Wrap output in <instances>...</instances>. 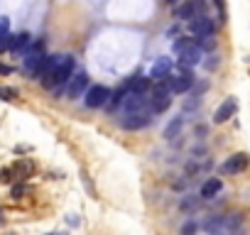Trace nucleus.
<instances>
[{
	"instance_id": "29",
	"label": "nucleus",
	"mask_w": 250,
	"mask_h": 235,
	"mask_svg": "<svg viewBox=\"0 0 250 235\" xmlns=\"http://www.w3.org/2000/svg\"><path fill=\"white\" fill-rule=\"evenodd\" d=\"M49 235H59V233H49Z\"/></svg>"
},
{
	"instance_id": "28",
	"label": "nucleus",
	"mask_w": 250,
	"mask_h": 235,
	"mask_svg": "<svg viewBox=\"0 0 250 235\" xmlns=\"http://www.w3.org/2000/svg\"><path fill=\"white\" fill-rule=\"evenodd\" d=\"M10 71H13L10 66H5V64H0V74H10Z\"/></svg>"
},
{
	"instance_id": "1",
	"label": "nucleus",
	"mask_w": 250,
	"mask_h": 235,
	"mask_svg": "<svg viewBox=\"0 0 250 235\" xmlns=\"http://www.w3.org/2000/svg\"><path fill=\"white\" fill-rule=\"evenodd\" d=\"M169 105H172V88H169V81L162 78L150 91V108L152 113H165Z\"/></svg>"
},
{
	"instance_id": "5",
	"label": "nucleus",
	"mask_w": 250,
	"mask_h": 235,
	"mask_svg": "<svg viewBox=\"0 0 250 235\" xmlns=\"http://www.w3.org/2000/svg\"><path fill=\"white\" fill-rule=\"evenodd\" d=\"M108 98H110V91L105 86H91L86 91L83 103H86V108H103L108 103Z\"/></svg>"
},
{
	"instance_id": "8",
	"label": "nucleus",
	"mask_w": 250,
	"mask_h": 235,
	"mask_svg": "<svg viewBox=\"0 0 250 235\" xmlns=\"http://www.w3.org/2000/svg\"><path fill=\"white\" fill-rule=\"evenodd\" d=\"M248 164H250V157L245 152H238V155H233L223 162V172L226 174H240V172L248 169Z\"/></svg>"
},
{
	"instance_id": "21",
	"label": "nucleus",
	"mask_w": 250,
	"mask_h": 235,
	"mask_svg": "<svg viewBox=\"0 0 250 235\" xmlns=\"http://www.w3.org/2000/svg\"><path fill=\"white\" fill-rule=\"evenodd\" d=\"M179 130H182V118H177V120H172V123L167 125V130H165V137H167V140H172L174 135H179Z\"/></svg>"
},
{
	"instance_id": "15",
	"label": "nucleus",
	"mask_w": 250,
	"mask_h": 235,
	"mask_svg": "<svg viewBox=\"0 0 250 235\" xmlns=\"http://www.w3.org/2000/svg\"><path fill=\"white\" fill-rule=\"evenodd\" d=\"M169 69H172V59H157L155 66H152V78L162 81V78H169Z\"/></svg>"
},
{
	"instance_id": "10",
	"label": "nucleus",
	"mask_w": 250,
	"mask_h": 235,
	"mask_svg": "<svg viewBox=\"0 0 250 235\" xmlns=\"http://www.w3.org/2000/svg\"><path fill=\"white\" fill-rule=\"evenodd\" d=\"M235 110H238V100H235V98H226V100L218 105L216 115H213V123H226L228 118H233Z\"/></svg>"
},
{
	"instance_id": "16",
	"label": "nucleus",
	"mask_w": 250,
	"mask_h": 235,
	"mask_svg": "<svg viewBox=\"0 0 250 235\" xmlns=\"http://www.w3.org/2000/svg\"><path fill=\"white\" fill-rule=\"evenodd\" d=\"M30 47H32V37H30L27 32L10 37V49H13V52H25V49H30Z\"/></svg>"
},
{
	"instance_id": "27",
	"label": "nucleus",
	"mask_w": 250,
	"mask_h": 235,
	"mask_svg": "<svg viewBox=\"0 0 250 235\" xmlns=\"http://www.w3.org/2000/svg\"><path fill=\"white\" fill-rule=\"evenodd\" d=\"M22 194H25V186H15V189H13V196H15V198H20Z\"/></svg>"
},
{
	"instance_id": "14",
	"label": "nucleus",
	"mask_w": 250,
	"mask_h": 235,
	"mask_svg": "<svg viewBox=\"0 0 250 235\" xmlns=\"http://www.w3.org/2000/svg\"><path fill=\"white\" fill-rule=\"evenodd\" d=\"M125 88H128L130 93H147V88H150V78H147V76H133V78H128Z\"/></svg>"
},
{
	"instance_id": "13",
	"label": "nucleus",
	"mask_w": 250,
	"mask_h": 235,
	"mask_svg": "<svg viewBox=\"0 0 250 235\" xmlns=\"http://www.w3.org/2000/svg\"><path fill=\"white\" fill-rule=\"evenodd\" d=\"M199 61H201V47H199V42H196L194 47H189V49H184V52L179 54V64H182V66H187V69H189V66H196Z\"/></svg>"
},
{
	"instance_id": "6",
	"label": "nucleus",
	"mask_w": 250,
	"mask_h": 235,
	"mask_svg": "<svg viewBox=\"0 0 250 235\" xmlns=\"http://www.w3.org/2000/svg\"><path fill=\"white\" fill-rule=\"evenodd\" d=\"M150 120H152V110H147V113H133V115H125L123 120H120V125H123L125 130H140V128L150 125Z\"/></svg>"
},
{
	"instance_id": "19",
	"label": "nucleus",
	"mask_w": 250,
	"mask_h": 235,
	"mask_svg": "<svg viewBox=\"0 0 250 235\" xmlns=\"http://www.w3.org/2000/svg\"><path fill=\"white\" fill-rule=\"evenodd\" d=\"M194 44H196V39H191V37H179V39L174 42V52L182 54L184 49H189V47H194Z\"/></svg>"
},
{
	"instance_id": "26",
	"label": "nucleus",
	"mask_w": 250,
	"mask_h": 235,
	"mask_svg": "<svg viewBox=\"0 0 250 235\" xmlns=\"http://www.w3.org/2000/svg\"><path fill=\"white\" fill-rule=\"evenodd\" d=\"M13 179V169H3L0 172V181H10Z\"/></svg>"
},
{
	"instance_id": "9",
	"label": "nucleus",
	"mask_w": 250,
	"mask_h": 235,
	"mask_svg": "<svg viewBox=\"0 0 250 235\" xmlns=\"http://www.w3.org/2000/svg\"><path fill=\"white\" fill-rule=\"evenodd\" d=\"M86 86H88V76L86 74H76V76H71V81L66 86V96L69 98H81Z\"/></svg>"
},
{
	"instance_id": "30",
	"label": "nucleus",
	"mask_w": 250,
	"mask_h": 235,
	"mask_svg": "<svg viewBox=\"0 0 250 235\" xmlns=\"http://www.w3.org/2000/svg\"><path fill=\"white\" fill-rule=\"evenodd\" d=\"M213 235H221V233H213Z\"/></svg>"
},
{
	"instance_id": "25",
	"label": "nucleus",
	"mask_w": 250,
	"mask_h": 235,
	"mask_svg": "<svg viewBox=\"0 0 250 235\" xmlns=\"http://www.w3.org/2000/svg\"><path fill=\"white\" fill-rule=\"evenodd\" d=\"M213 5H216V10H218V18L226 20V3H223V0H213Z\"/></svg>"
},
{
	"instance_id": "2",
	"label": "nucleus",
	"mask_w": 250,
	"mask_h": 235,
	"mask_svg": "<svg viewBox=\"0 0 250 235\" xmlns=\"http://www.w3.org/2000/svg\"><path fill=\"white\" fill-rule=\"evenodd\" d=\"M44 59H47V54H44L42 42H32V47L25 52V59H22L25 71H27L30 76H37V78H40V71H42V66H44Z\"/></svg>"
},
{
	"instance_id": "7",
	"label": "nucleus",
	"mask_w": 250,
	"mask_h": 235,
	"mask_svg": "<svg viewBox=\"0 0 250 235\" xmlns=\"http://www.w3.org/2000/svg\"><path fill=\"white\" fill-rule=\"evenodd\" d=\"M201 15H204V3H201V0H189L187 5L177 8V18L179 20H187V22H191V20H196Z\"/></svg>"
},
{
	"instance_id": "24",
	"label": "nucleus",
	"mask_w": 250,
	"mask_h": 235,
	"mask_svg": "<svg viewBox=\"0 0 250 235\" xmlns=\"http://www.w3.org/2000/svg\"><path fill=\"white\" fill-rule=\"evenodd\" d=\"M0 96H3L5 100H13V98H18V91L15 88H0Z\"/></svg>"
},
{
	"instance_id": "18",
	"label": "nucleus",
	"mask_w": 250,
	"mask_h": 235,
	"mask_svg": "<svg viewBox=\"0 0 250 235\" xmlns=\"http://www.w3.org/2000/svg\"><path fill=\"white\" fill-rule=\"evenodd\" d=\"M128 93H130V91L125 88V86H123V88H118L115 93H110V98H108L105 108H108V110H115V108H120V105L125 103V98H128Z\"/></svg>"
},
{
	"instance_id": "23",
	"label": "nucleus",
	"mask_w": 250,
	"mask_h": 235,
	"mask_svg": "<svg viewBox=\"0 0 250 235\" xmlns=\"http://www.w3.org/2000/svg\"><path fill=\"white\" fill-rule=\"evenodd\" d=\"M196 228H199V225H196L194 220H187V223L182 225V230H179V233H182V235H194V233H196Z\"/></svg>"
},
{
	"instance_id": "3",
	"label": "nucleus",
	"mask_w": 250,
	"mask_h": 235,
	"mask_svg": "<svg viewBox=\"0 0 250 235\" xmlns=\"http://www.w3.org/2000/svg\"><path fill=\"white\" fill-rule=\"evenodd\" d=\"M71 74H74V57H59V64L54 69V74L49 76V81L44 83L47 88H57V86H64L66 81H71Z\"/></svg>"
},
{
	"instance_id": "20",
	"label": "nucleus",
	"mask_w": 250,
	"mask_h": 235,
	"mask_svg": "<svg viewBox=\"0 0 250 235\" xmlns=\"http://www.w3.org/2000/svg\"><path fill=\"white\" fill-rule=\"evenodd\" d=\"M32 169H35V164H32L30 159H20V162H18V167H15V174L27 176V174H32Z\"/></svg>"
},
{
	"instance_id": "11",
	"label": "nucleus",
	"mask_w": 250,
	"mask_h": 235,
	"mask_svg": "<svg viewBox=\"0 0 250 235\" xmlns=\"http://www.w3.org/2000/svg\"><path fill=\"white\" fill-rule=\"evenodd\" d=\"M189 30H191V35H196V37H208V35L213 32V20H208L206 15H201V18H196V20L189 22Z\"/></svg>"
},
{
	"instance_id": "4",
	"label": "nucleus",
	"mask_w": 250,
	"mask_h": 235,
	"mask_svg": "<svg viewBox=\"0 0 250 235\" xmlns=\"http://www.w3.org/2000/svg\"><path fill=\"white\" fill-rule=\"evenodd\" d=\"M123 108H125V115L147 113V110H152V108H150V96H147V93H128Z\"/></svg>"
},
{
	"instance_id": "12",
	"label": "nucleus",
	"mask_w": 250,
	"mask_h": 235,
	"mask_svg": "<svg viewBox=\"0 0 250 235\" xmlns=\"http://www.w3.org/2000/svg\"><path fill=\"white\" fill-rule=\"evenodd\" d=\"M194 86V76L189 74V71H184V74H179V76H169V88H172V93H187L189 88Z\"/></svg>"
},
{
	"instance_id": "17",
	"label": "nucleus",
	"mask_w": 250,
	"mask_h": 235,
	"mask_svg": "<svg viewBox=\"0 0 250 235\" xmlns=\"http://www.w3.org/2000/svg\"><path fill=\"white\" fill-rule=\"evenodd\" d=\"M221 189H223V181H221V179H216V176H211V179L201 186V198H213Z\"/></svg>"
},
{
	"instance_id": "22",
	"label": "nucleus",
	"mask_w": 250,
	"mask_h": 235,
	"mask_svg": "<svg viewBox=\"0 0 250 235\" xmlns=\"http://www.w3.org/2000/svg\"><path fill=\"white\" fill-rule=\"evenodd\" d=\"M10 37V20L8 18H0V39Z\"/></svg>"
}]
</instances>
